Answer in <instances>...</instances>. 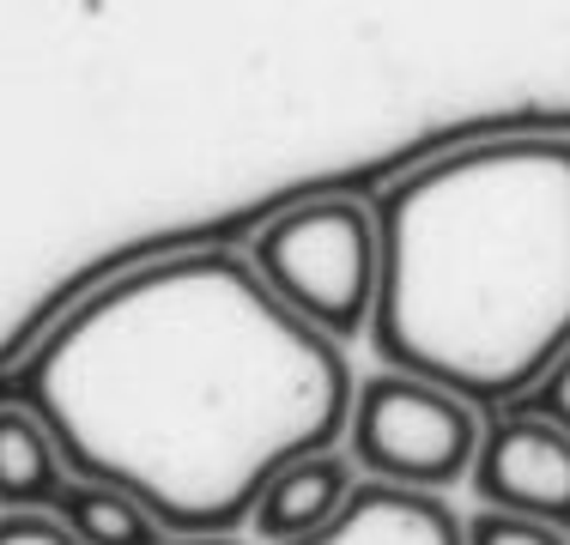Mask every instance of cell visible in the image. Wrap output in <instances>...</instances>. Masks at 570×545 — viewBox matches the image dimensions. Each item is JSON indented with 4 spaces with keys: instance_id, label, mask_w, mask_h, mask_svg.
<instances>
[{
    "instance_id": "cell-10",
    "label": "cell",
    "mask_w": 570,
    "mask_h": 545,
    "mask_svg": "<svg viewBox=\"0 0 570 545\" xmlns=\"http://www.w3.org/2000/svg\"><path fill=\"white\" fill-rule=\"evenodd\" d=\"M461 539L468 545H570V534H559V527L522 522V515H498V509H480L473 522H461Z\"/></svg>"
},
{
    "instance_id": "cell-7",
    "label": "cell",
    "mask_w": 570,
    "mask_h": 545,
    "mask_svg": "<svg viewBox=\"0 0 570 545\" xmlns=\"http://www.w3.org/2000/svg\"><path fill=\"white\" fill-rule=\"evenodd\" d=\"M304 545H468V539H461V515L443 497L358 479L346 509Z\"/></svg>"
},
{
    "instance_id": "cell-3",
    "label": "cell",
    "mask_w": 570,
    "mask_h": 545,
    "mask_svg": "<svg viewBox=\"0 0 570 545\" xmlns=\"http://www.w3.org/2000/svg\"><path fill=\"white\" fill-rule=\"evenodd\" d=\"M243 261L304 327L328 334L334 346H352L371 334L376 285H383V230L364 195L316 188L285 200L255 225Z\"/></svg>"
},
{
    "instance_id": "cell-4",
    "label": "cell",
    "mask_w": 570,
    "mask_h": 545,
    "mask_svg": "<svg viewBox=\"0 0 570 545\" xmlns=\"http://www.w3.org/2000/svg\"><path fill=\"white\" fill-rule=\"evenodd\" d=\"M480 436H485L480 406H468L461 394L438 388V382L383 370L358 382V394H352L341 448L364 479L443 497L450 485H461L473 473Z\"/></svg>"
},
{
    "instance_id": "cell-12",
    "label": "cell",
    "mask_w": 570,
    "mask_h": 545,
    "mask_svg": "<svg viewBox=\"0 0 570 545\" xmlns=\"http://www.w3.org/2000/svg\"><path fill=\"white\" fill-rule=\"evenodd\" d=\"M0 545H79L56 515H0Z\"/></svg>"
},
{
    "instance_id": "cell-13",
    "label": "cell",
    "mask_w": 570,
    "mask_h": 545,
    "mask_svg": "<svg viewBox=\"0 0 570 545\" xmlns=\"http://www.w3.org/2000/svg\"><path fill=\"white\" fill-rule=\"evenodd\" d=\"M170 545H243L237 534H195V539H170Z\"/></svg>"
},
{
    "instance_id": "cell-5",
    "label": "cell",
    "mask_w": 570,
    "mask_h": 545,
    "mask_svg": "<svg viewBox=\"0 0 570 545\" xmlns=\"http://www.w3.org/2000/svg\"><path fill=\"white\" fill-rule=\"evenodd\" d=\"M468 485L485 509L570 534V436L547 418L492 413Z\"/></svg>"
},
{
    "instance_id": "cell-6",
    "label": "cell",
    "mask_w": 570,
    "mask_h": 545,
    "mask_svg": "<svg viewBox=\"0 0 570 545\" xmlns=\"http://www.w3.org/2000/svg\"><path fill=\"white\" fill-rule=\"evenodd\" d=\"M352 490H358V467L346 460V448L297 455L262 485L255 515H249V534L262 545H304L346 509Z\"/></svg>"
},
{
    "instance_id": "cell-11",
    "label": "cell",
    "mask_w": 570,
    "mask_h": 545,
    "mask_svg": "<svg viewBox=\"0 0 570 545\" xmlns=\"http://www.w3.org/2000/svg\"><path fill=\"white\" fill-rule=\"evenodd\" d=\"M510 413H534V418H547V425H559L570 436V351L534 382V394H528V400L510 406Z\"/></svg>"
},
{
    "instance_id": "cell-2",
    "label": "cell",
    "mask_w": 570,
    "mask_h": 545,
    "mask_svg": "<svg viewBox=\"0 0 570 545\" xmlns=\"http://www.w3.org/2000/svg\"><path fill=\"white\" fill-rule=\"evenodd\" d=\"M371 346L389 370L510 413L570 351V133H480L371 195Z\"/></svg>"
},
{
    "instance_id": "cell-8",
    "label": "cell",
    "mask_w": 570,
    "mask_h": 545,
    "mask_svg": "<svg viewBox=\"0 0 570 545\" xmlns=\"http://www.w3.org/2000/svg\"><path fill=\"white\" fill-rule=\"evenodd\" d=\"M73 479L49 425L7 394L0 400V515H49Z\"/></svg>"
},
{
    "instance_id": "cell-1",
    "label": "cell",
    "mask_w": 570,
    "mask_h": 545,
    "mask_svg": "<svg viewBox=\"0 0 570 545\" xmlns=\"http://www.w3.org/2000/svg\"><path fill=\"white\" fill-rule=\"evenodd\" d=\"M346 346L274 304L237 249L140 261L43 327L12 400L79 479L121 485L170 539L237 534L285 460L346 443Z\"/></svg>"
},
{
    "instance_id": "cell-9",
    "label": "cell",
    "mask_w": 570,
    "mask_h": 545,
    "mask_svg": "<svg viewBox=\"0 0 570 545\" xmlns=\"http://www.w3.org/2000/svg\"><path fill=\"white\" fill-rule=\"evenodd\" d=\"M56 522L73 534L79 545H170V534L158 527V515L146 509L134 490L104 485V479H67V490L56 497Z\"/></svg>"
}]
</instances>
